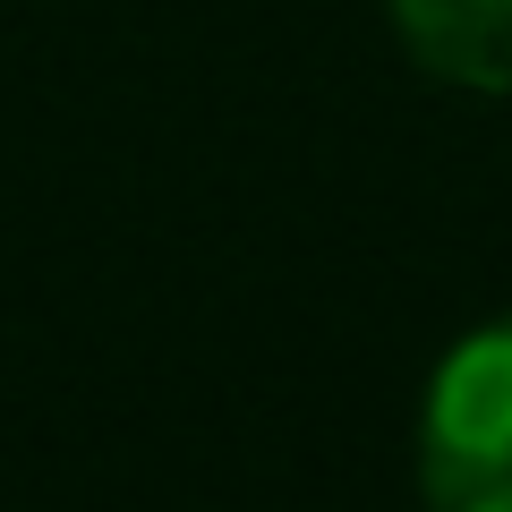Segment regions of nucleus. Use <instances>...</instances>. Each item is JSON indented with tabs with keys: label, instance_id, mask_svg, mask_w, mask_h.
Returning <instances> with one entry per match:
<instances>
[{
	"label": "nucleus",
	"instance_id": "obj_1",
	"mask_svg": "<svg viewBox=\"0 0 512 512\" xmlns=\"http://www.w3.org/2000/svg\"><path fill=\"white\" fill-rule=\"evenodd\" d=\"M427 512H512V316H487L444 350L419 402Z\"/></svg>",
	"mask_w": 512,
	"mask_h": 512
},
{
	"label": "nucleus",
	"instance_id": "obj_2",
	"mask_svg": "<svg viewBox=\"0 0 512 512\" xmlns=\"http://www.w3.org/2000/svg\"><path fill=\"white\" fill-rule=\"evenodd\" d=\"M384 9L427 77L470 94H512V0H384Z\"/></svg>",
	"mask_w": 512,
	"mask_h": 512
}]
</instances>
